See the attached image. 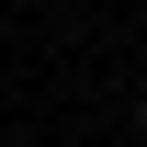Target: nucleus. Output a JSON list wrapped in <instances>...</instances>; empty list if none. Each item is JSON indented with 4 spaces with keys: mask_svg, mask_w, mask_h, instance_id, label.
Segmentation results:
<instances>
[{
    "mask_svg": "<svg viewBox=\"0 0 147 147\" xmlns=\"http://www.w3.org/2000/svg\"><path fill=\"white\" fill-rule=\"evenodd\" d=\"M136 113H147V91H136Z\"/></svg>",
    "mask_w": 147,
    "mask_h": 147,
    "instance_id": "obj_1",
    "label": "nucleus"
}]
</instances>
